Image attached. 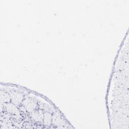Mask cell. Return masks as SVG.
<instances>
[{
    "instance_id": "1",
    "label": "cell",
    "mask_w": 129,
    "mask_h": 129,
    "mask_svg": "<svg viewBox=\"0 0 129 129\" xmlns=\"http://www.w3.org/2000/svg\"><path fill=\"white\" fill-rule=\"evenodd\" d=\"M23 105L25 108L30 112L33 111L36 106L35 102L29 98H27L23 101Z\"/></svg>"
},
{
    "instance_id": "2",
    "label": "cell",
    "mask_w": 129,
    "mask_h": 129,
    "mask_svg": "<svg viewBox=\"0 0 129 129\" xmlns=\"http://www.w3.org/2000/svg\"><path fill=\"white\" fill-rule=\"evenodd\" d=\"M11 97L12 102L15 105H18L21 102L23 96L21 93L17 92H12L11 93Z\"/></svg>"
},
{
    "instance_id": "3",
    "label": "cell",
    "mask_w": 129,
    "mask_h": 129,
    "mask_svg": "<svg viewBox=\"0 0 129 129\" xmlns=\"http://www.w3.org/2000/svg\"><path fill=\"white\" fill-rule=\"evenodd\" d=\"M33 118L37 121H41L43 118V114L40 111H35L31 113Z\"/></svg>"
},
{
    "instance_id": "4",
    "label": "cell",
    "mask_w": 129,
    "mask_h": 129,
    "mask_svg": "<svg viewBox=\"0 0 129 129\" xmlns=\"http://www.w3.org/2000/svg\"><path fill=\"white\" fill-rule=\"evenodd\" d=\"M53 123L55 125H63L64 121L59 116L56 114L54 115L52 118Z\"/></svg>"
},
{
    "instance_id": "5",
    "label": "cell",
    "mask_w": 129,
    "mask_h": 129,
    "mask_svg": "<svg viewBox=\"0 0 129 129\" xmlns=\"http://www.w3.org/2000/svg\"><path fill=\"white\" fill-rule=\"evenodd\" d=\"M6 108L8 110V111L14 113L16 115H19V112L18 109L16 108V107L12 104H6Z\"/></svg>"
},
{
    "instance_id": "6",
    "label": "cell",
    "mask_w": 129,
    "mask_h": 129,
    "mask_svg": "<svg viewBox=\"0 0 129 129\" xmlns=\"http://www.w3.org/2000/svg\"><path fill=\"white\" fill-rule=\"evenodd\" d=\"M52 118L51 114L49 112H46L43 114V120L46 125H49L52 121Z\"/></svg>"
},
{
    "instance_id": "7",
    "label": "cell",
    "mask_w": 129,
    "mask_h": 129,
    "mask_svg": "<svg viewBox=\"0 0 129 129\" xmlns=\"http://www.w3.org/2000/svg\"><path fill=\"white\" fill-rule=\"evenodd\" d=\"M1 98L2 101H4V102H8L10 100V97L8 94L6 93H1Z\"/></svg>"
}]
</instances>
